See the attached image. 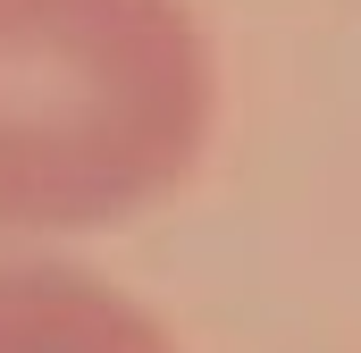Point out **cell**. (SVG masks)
<instances>
[{"label":"cell","instance_id":"6da1fadb","mask_svg":"<svg viewBox=\"0 0 361 353\" xmlns=\"http://www.w3.org/2000/svg\"><path fill=\"white\" fill-rule=\"evenodd\" d=\"M193 0H0V244L126 227L210 152Z\"/></svg>","mask_w":361,"mask_h":353},{"label":"cell","instance_id":"7a4b0ae2","mask_svg":"<svg viewBox=\"0 0 361 353\" xmlns=\"http://www.w3.org/2000/svg\"><path fill=\"white\" fill-rule=\"evenodd\" d=\"M0 353H177L169 320L85 261L8 253L0 261Z\"/></svg>","mask_w":361,"mask_h":353}]
</instances>
